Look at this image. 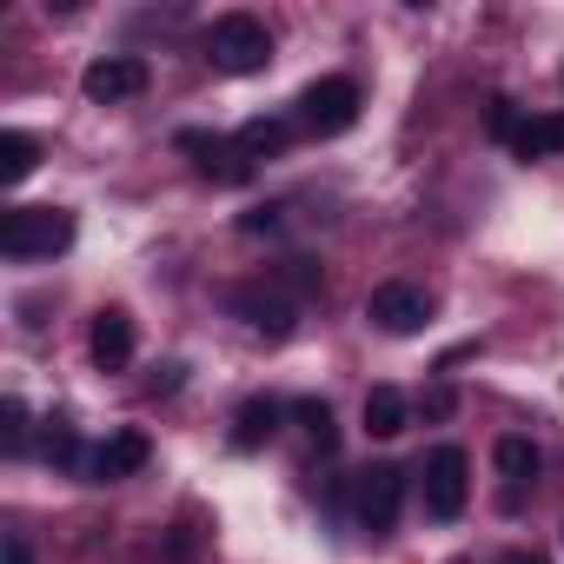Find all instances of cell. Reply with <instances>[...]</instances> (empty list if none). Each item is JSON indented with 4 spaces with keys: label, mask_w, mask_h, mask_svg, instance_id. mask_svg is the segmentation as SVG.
Segmentation results:
<instances>
[{
    "label": "cell",
    "mask_w": 564,
    "mask_h": 564,
    "mask_svg": "<svg viewBox=\"0 0 564 564\" xmlns=\"http://www.w3.org/2000/svg\"><path fill=\"white\" fill-rule=\"evenodd\" d=\"M74 246V213L61 206H14L0 219V252L8 259H54Z\"/></svg>",
    "instance_id": "obj_1"
},
{
    "label": "cell",
    "mask_w": 564,
    "mask_h": 564,
    "mask_svg": "<svg viewBox=\"0 0 564 564\" xmlns=\"http://www.w3.org/2000/svg\"><path fill=\"white\" fill-rule=\"evenodd\" d=\"M206 61H213L219 74H259V67L272 61L265 21H252V14H219V21L206 28Z\"/></svg>",
    "instance_id": "obj_2"
},
{
    "label": "cell",
    "mask_w": 564,
    "mask_h": 564,
    "mask_svg": "<svg viewBox=\"0 0 564 564\" xmlns=\"http://www.w3.org/2000/svg\"><path fill=\"white\" fill-rule=\"evenodd\" d=\"M419 478H425V518L452 524V518L465 511V498H471V458H465L458 445H438Z\"/></svg>",
    "instance_id": "obj_3"
},
{
    "label": "cell",
    "mask_w": 564,
    "mask_h": 564,
    "mask_svg": "<svg viewBox=\"0 0 564 564\" xmlns=\"http://www.w3.org/2000/svg\"><path fill=\"white\" fill-rule=\"evenodd\" d=\"M366 319H372L379 333H392V339L425 333V319H432V293L412 286V279H386V286H372V300H366Z\"/></svg>",
    "instance_id": "obj_4"
},
{
    "label": "cell",
    "mask_w": 564,
    "mask_h": 564,
    "mask_svg": "<svg viewBox=\"0 0 564 564\" xmlns=\"http://www.w3.org/2000/svg\"><path fill=\"white\" fill-rule=\"evenodd\" d=\"M300 120H306L319 140L346 133V127L359 120V80H346V74H326V80H313V87L300 94Z\"/></svg>",
    "instance_id": "obj_5"
},
{
    "label": "cell",
    "mask_w": 564,
    "mask_h": 564,
    "mask_svg": "<svg viewBox=\"0 0 564 564\" xmlns=\"http://www.w3.org/2000/svg\"><path fill=\"white\" fill-rule=\"evenodd\" d=\"M226 306H232L259 339H293V319H300V306L286 300V286H265V279H252V286H232Z\"/></svg>",
    "instance_id": "obj_6"
},
{
    "label": "cell",
    "mask_w": 564,
    "mask_h": 564,
    "mask_svg": "<svg viewBox=\"0 0 564 564\" xmlns=\"http://www.w3.org/2000/svg\"><path fill=\"white\" fill-rule=\"evenodd\" d=\"M80 94H87L94 107L140 100V94H147V61H140V54H107V61H94V67L80 74Z\"/></svg>",
    "instance_id": "obj_7"
},
{
    "label": "cell",
    "mask_w": 564,
    "mask_h": 564,
    "mask_svg": "<svg viewBox=\"0 0 564 564\" xmlns=\"http://www.w3.org/2000/svg\"><path fill=\"white\" fill-rule=\"evenodd\" d=\"M399 505H405V471H399V465L359 471V524H366L372 538H386V531L399 524Z\"/></svg>",
    "instance_id": "obj_8"
},
{
    "label": "cell",
    "mask_w": 564,
    "mask_h": 564,
    "mask_svg": "<svg viewBox=\"0 0 564 564\" xmlns=\"http://www.w3.org/2000/svg\"><path fill=\"white\" fill-rule=\"evenodd\" d=\"M147 458H153L147 432H133V425H127V432H113L107 445H94V458H87V478H94V485H120V478H133Z\"/></svg>",
    "instance_id": "obj_9"
},
{
    "label": "cell",
    "mask_w": 564,
    "mask_h": 564,
    "mask_svg": "<svg viewBox=\"0 0 564 564\" xmlns=\"http://www.w3.org/2000/svg\"><path fill=\"white\" fill-rule=\"evenodd\" d=\"M173 147H180V153H193V166H199L206 180H246V173H252V166H246V153H239L232 140H219V133H199V127H186Z\"/></svg>",
    "instance_id": "obj_10"
},
{
    "label": "cell",
    "mask_w": 564,
    "mask_h": 564,
    "mask_svg": "<svg viewBox=\"0 0 564 564\" xmlns=\"http://www.w3.org/2000/svg\"><path fill=\"white\" fill-rule=\"evenodd\" d=\"M87 352H94L100 372H127V366H133V319H127L120 306H107V313L94 319V333H87Z\"/></svg>",
    "instance_id": "obj_11"
},
{
    "label": "cell",
    "mask_w": 564,
    "mask_h": 564,
    "mask_svg": "<svg viewBox=\"0 0 564 564\" xmlns=\"http://www.w3.org/2000/svg\"><path fill=\"white\" fill-rule=\"evenodd\" d=\"M279 419H286V405H279V399H246L239 419H232V452H259V445H272Z\"/></svg>",
    "instance_id": "obj_12"
},
{
    "label": "cell",
    "mask_w": 564,
    "mask_h": 564,
    "mask_svg": "<svg viewBox=\"0 0 564 564\" xmlns=\"http://www.w3.org/2000/svg\"><path fill=\"white\" fill-rule=\"evenodd\" d=\"M405 425H412L405 392H399V386H372V392H366V432H372V438H399Z\"/></svg>",
    "instance_id": "obj_13"
},
{
    "label": "cell",
    "mask_w": 564,
    "mask_h": 564,
    "mask_svg": "<svg viewBox=\"0 0 564 564\" xmlns=\"http://www.w3.org/2000/svg\"><path fill=\"white\" fill-rule=\"evenodd\" d=\"M511 153H518V160H551V153H564V113L518 120V133H511Z\"/></svg>",
    "instance_id": "obj_14"
},
{
    "label": "cell",
    "mask_w": 564,
    "mask_h": 564,
    "mask_svg": "<svg viewBox=\"0 0 564 564\" xmlns=\"http://www.w3.org/2000/svg\"><path fill=\"white\" fill-rule=\"evenodd\" d=\"M491 465H498V478L518 491V485H531V478H538V445L511 432V438H498V445H491Z\"/></svg>",
    "instance_id": "obj_15"
},
{
    "label": "cell",
    "mask_w": 564,
    "mask_h": 564,
    "mask_svg": "<svg viewBox=\"0 0 564 564\" xmlns=\"http://www.w3.org/2000/svg\"><path fill=\"white\" fill-rule=\"evenodd\" d=\"M286 140H293L286 120H246V127L232 133V147L246 153V166H252V160H272V153H286Z\"/></svg>",
    "instance_id": "obj_16"
},
{
    "label": "cell",
    "mask_w": 564,
    "mask_h": 564,
    "mask_svg": "<svg viewBox=\"0 0 564 564\" xmlns=\"http://www.w3.org/2000/svg\"><path fill=\"white\" fill-rule=\"evenodd\" d=\"M34 166H41V140H34V133H21V127H8V133H0V180L21 186Z\"/></svg>",
    "instance_id": "obj_17"
},
{
    "label": "cell",
    "mask_w": 564,
    "mask_h": 564,
    "mask_svg": "<svg viewBox=\"0 0 564 564\" xmlns=\"http://www.w3.org/2000/svg\"><path fill=\"white\" fill-rule=\"evenodd\" d=\"M293 419H300V432H306L319 452H333V445H339V425H333V405H326V399H300V405H293Z\"/></svg>",
    "instance_id": "obj_18"
},
{
    "label": "cell",
    "mask_w": 564,
    "mask_h": 564,
    "mask_svg": "<svg viewBox=\"0 0 564 564\" xmlns=\"http://www.w3.org/2000/svg\"><path fill=\"white\" fill-rule=\"evenodd\" d=\"M0 452H28V405L21 399H0Z\"/></svg>",
    "instance_id": "obj_19"
},
{
    "label": "cell",
    "mask_w": 564,
    "mask_h": 564,
    "mask_svg": "<svg viewBox=\"0 0 564 564\" xmlns=\"http://www.w3.org/2000/svg\"><path fill=\"white\" fill-rule=\"evenodd\" d=\"M47 458H54V465H67V471H74V465H87V458H80L74 425H54V432H47Z\"/></svg>",
    "instance_id": "obj_20"
},
{
    "label": "cell",
    "mask_w": 564,
    "mask_h": 564,
    "mask_svg": "<svg viewBox=\"0 0 564 564\" xmlns=\"http://www.w3.org/2000/svg\"><path fill=\"white\" fill-rule=\"evenodd\" d=\"M485 127H491V140H505V147H511V133H518V113H511V100H491Z\"/></svg>",
    "instance_id": "obj_21"
},
{
    "label": "cell",
    "mask_w": 564,
    "mask_h": 564,
    "mask_svg": "<svg viewBox=\"0 0 564 564\" xmlns=\"http://www.w3.org/2000/svg\"><path fill=\"white\" fill-rule=\"evenodd\" d=\"M286 286L313 300V293H319V265H313V259H293V265H286Z\"/></svg>",
    "instance_id": "obj_22"
},
{
    "label": "cell",
    "mask_w": 564,
    "mask_h": 564,
    "mask_svg": "<svg viewBox=\"0 0 564 564\" xmlns=\"http://www.w3.org/2000/svg\"><path fill=\"white\" fill-rule=\"evenodd\" d=\"M239 226H246V232H272V226H279V206H252Z\"/></svg>",
    "instance_id": "obj_23"
},
{
    "label": "cell",
    "mask_w": 564,
    "mask_h": 564,
    "mask_svg": "<svg viewBox=\"0 0 564 564\" xmlns=\"http://www.w3.org/2000/svg\"><path fill=\"white\" fill-rule=\"evenodd\" d=\"M8 564H34V551H28V538H8Z\"/></svg>",
    "instance_id": "obj_24"
},
{
    "label": "cell",
    "mask_w": 564,
    "mask_h": 564,
    "mask_svg": "<svg viewBox=\"0 0 564 564\" xmlns=\"http://www.w3.org/2000/svg\"><path fill=\"white\" fill-rule=\"evenodd\" d=\"M498 564H544V557H538V551H505Z\"/></svg>",
    "instance_id": "obj_25"
}]
</instances>
